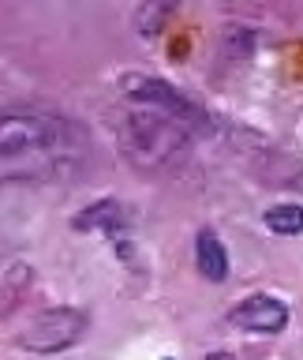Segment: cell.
Masks as SVG:
<instances>
[{
    "mask_svg": "<svg viewBox=\"0 0 303 360\" xmlns=\"http://www.w3.org/2000/svg\"><path fill=\"white\" fill-rule=\"evenodd\" d=\"M229 323L251 334H277L288 323V308L277 297H269V292H255V297H247L243 304H236L229 311Z\"/></svg>",
    "mask_w": 303,
    "mask_h": 360,
    "instance_id": "obj_4",
    "label": "cell"
},
{
    "mask_svg": "<svg viewBox=\"0 0 303 360\" xmlns=\"http://www.w3.org/2000/svg\"><path fill=\"white\" fill-rule=\"evenodd\" d=\"M266 225L281 236H296V233H303V207H296V202H281V207L266 210Z\"/></svg>",
    "mask_w": 303,
    "mask_h": 360,
    "instance_id": "obj_6",
    "label": "cell"
},
{
    "mask_svg": "<svg viewBox=\"0 0 303 360\" xmlns=\"http://www.w3.org/2000/svg\"><path fill=\"white\" fill-rule=\"evenodd\" d=\"M90 162V135L75 117L53 109L0 112V184H60Z\"/></svg>",
    "mask_w": 303,
    "mask_h": 360,
    "instance_id": "obj_1",
    "label": "cell"
},
{
    "mask_svg": "<svg viewBox=\"0 0 303 360\" xmlns=\"http://www.w3.org/2000/svg\"><path fill=\"white\" fill-rule=\"evenodd\" d=\"M165 360H173V356H165Z\"/></svg>",
    "mask_w": 303,
    "mask_h": 360,
    "instance_id": "obj_8",
    "label": "cell"
},
{
    "mask_svg": "<svg viewBox=\"0 0 303 360\" xmlns=\"http://www.w3.org/2000/svg\"><path fill=\"white\" fill-rule=\"evenodd\" d=\"M86 311L79 308H49L41 315H34V319L19 330V345L27 349V353H64V349H72L75 342H83L86 334Z\"/></svg>",
    "mask_w": 303,
    "mask_h": 360,
    "instance_id": "obj_3",
    "label": "cell"
},
{
    "mask_svg": "<svg viewBox=\"0 0 303 360\" xmlns=\"http://www.w3.org/2000/svg\"><path fill=\"white\" fill-rule=\"evenodd\" d=\"M128 109L120 117V146L128 162L142 173L176 169L191 150V135L198 128V112L161 79L131 75L120 83Z\"/></svg>",
    "mask_w": 303,
    "mask_h": 360,
    "instance_id": "obj_2",
    "label": "cell"
},
{
    "mask_svg": "<svg viewBox=\"0 0 303 360\" xmlns=\"http://www.w3.org/2000/svg\"><path fill=\"white\" fill-rule=\"evenodd\" d=\"M206 360H236V356H232V353H210Z\"/></svg>",
    "mask_w": 303,
    "mask_h": 360,
    "instance_id": "obj_7",
    "label": "cell"
},
{
    "mask_svg": "<svg viewBox=\"0 0 303 360\" xmlns=\"http://www.w3.org/2000/svg\"><path fill=\"white\" fill-rule=\"evenodd\" d=\"M195 259H198V274L206 281H224V278H229V255H224V244L217 240V233H213V229L198 233Z\"/></svg>",
    "mask_w": 303,
    "mask_h": 360,
    "instance_id": "obj_5",
    "label": "cell"
}]
</instances>
